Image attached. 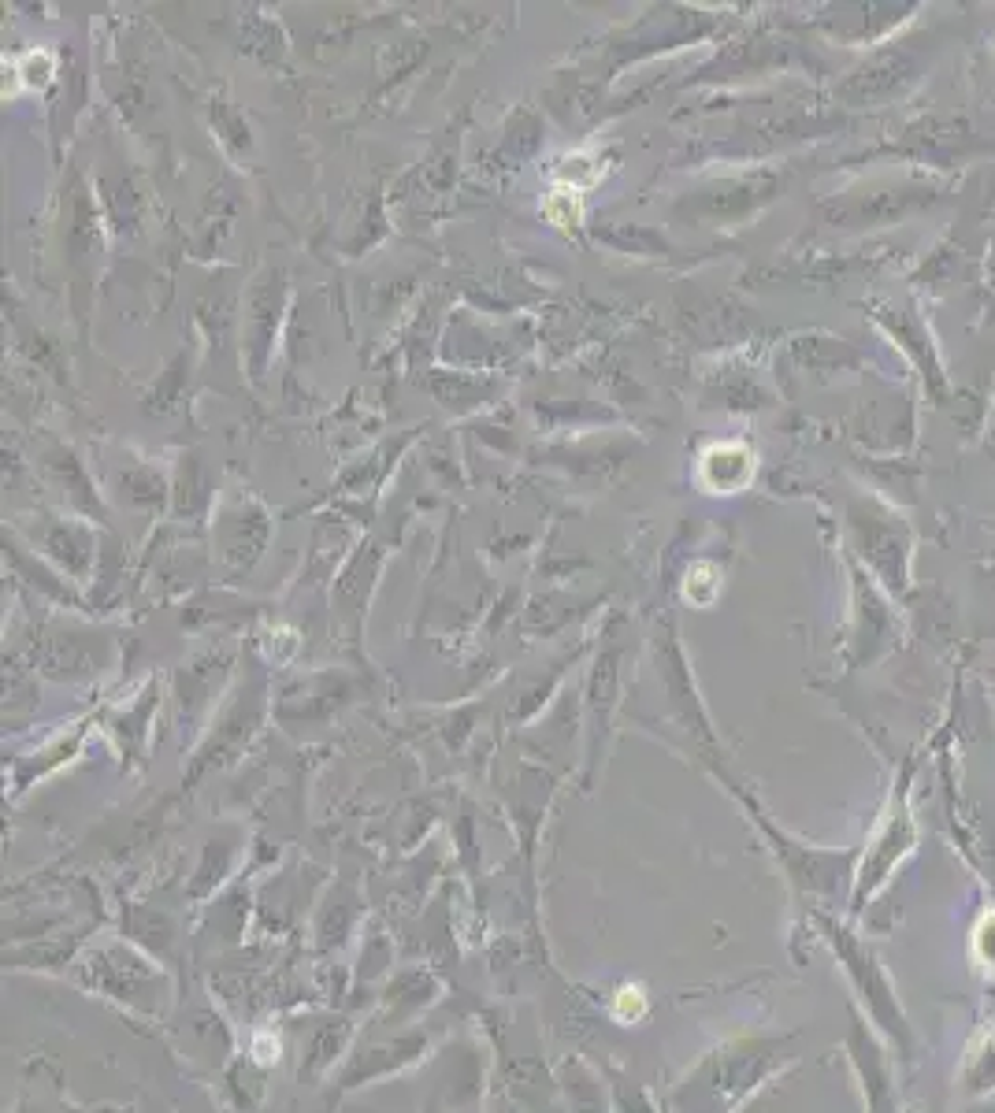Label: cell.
<instances>
[{"label":"cell","instance_id":"obj_1","mask_svg":"<svg viewBox=\"0 0 995 1113\" xmlns=\"http://www.w3.org/2000/svg\"><path fill=\"white\" fill-rule=\"evenodd\" d=\"M642 1014H647V995H642V987H635V983L620 987V991H617V1017L620 1021H635Z\"/></svg>","mask_w":995,"mask_h":1113}]
</instances>
